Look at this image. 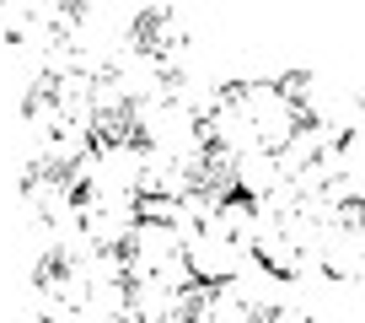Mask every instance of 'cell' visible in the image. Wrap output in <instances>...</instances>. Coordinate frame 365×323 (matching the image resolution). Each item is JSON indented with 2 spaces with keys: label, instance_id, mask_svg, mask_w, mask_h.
<instances>
[{
  "label": "cell",
  "instance_id": "cell-1",
  "mask_svg": "<svg viewBox=\"0 0 365 323\" xmlns=\"http://www.w3.org/2000/svg\"><path fill=\"white\" fill-rule=\"evenodd\" d=\"M38 323H118L129 318V280L118 254L48 248L33 269Z\"/></svg>",
  "mask_w": 365,
  "mask_h": 323
},
{
  "label": "cell",
  "instance_id": "cell-3",
  "mask_svg": "<svg viewBox=\"0 0 365 323\" xmlns=\"http://www.w3.org/2000/svg\"><path fill=\"white\" fill-rule=\"evenodd\" d=\"M317 248H322V210L301 194H285L263 205L258 242H252V269L279 286H301L317 275Z\"/></svg>",
  "mask_w": 365,
  "mask_h": 323
},
{
  "label": "cell",
  "instance_id": "cell-2",
  "mask_svg": "<svg viewBox=\"0 0 365 323\" xmlns=\"http://www.w3.org/2000/svg\"><path fill=\"white\" fill-rule=\"evenodd\" d=\"M301 108L285 76H258V81H226L215 86L205 108V135L215 140L226 156H279L290 140L301 135Z\"/></svg>",
  "mask_w": 365,
  "mask_h": 323
}]
</instances>
